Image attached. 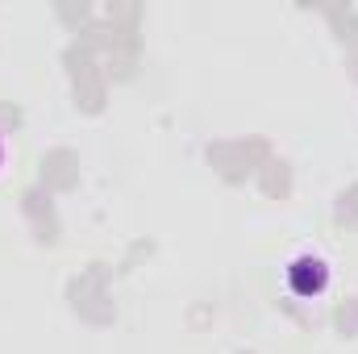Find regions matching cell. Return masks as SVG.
Segmentation results:
<instances>
[{
    "label": "cell",
    "instance_id": "6da1fadb",
    "mask_svg": "<svg viewBox=\"0 0 358 354\" xmlns=\"http://www.w3.org/2000/svg\"><path fill=\"white\" fill-rule=\"evenodd\" d=\"M283 279H287V292H292L296 300H317V296L329 288V263H325L321 255H300V259L287 263Z\"/></svg>",
    "mask_w": 358,
    "mask_h": 354
},
{
    "label": "cell",
    "instance_id": "7a4b0ae2",
    "mask_svg": "<svg viewBox=\"0 0 358 354\" xmlns=\"http://www.w3.org/2000/svg\"><path fill=\"white\" fill-rule=\"evenodd\" d=\"M4 163H8V138H4V129H0V171H4Z\"/></svg>",
    "mask_w": 358,
    "mask_h": 354
}]
</instances>
